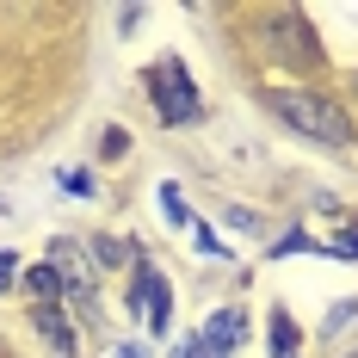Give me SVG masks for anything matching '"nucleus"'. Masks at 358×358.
I'll use <instances>...</instances> for the list:
<instances>
[{
	"label": "nucleus",
	"mask_w": 358,
	"mask_h": 358,
	"mask_svg": "<svg viewBox=\"0 0 358 358\" xmlns=\"http://www.w3.org/2000/svg\"><path fill=\"white\" fill-rule=\"evenodd\" d=\"M272 358H296V322L285 309H272Z\"/></svg>",
	"instance_id": "10"
},
{
	"label": "nucleus",
	"mask_w": 358,
	"mask_h": 358,
	"mask_svg": "<svg viewBox=\"0 0 358 358\" xmlns=\"http://www.w3.org/2000/svg\"><path fill=\"white\" fill-rule=\"evenodd\" d=\"M266 106H272V117H278L285 130L309 136V143H327V148H346V143H352V117L334 106V99H322V93H303V87H278Z\"/></svg>",
	"instance_id": "1"
},
{
	"label": "nucleus",
	"mask_w": 358,
	"mask_h": 358,
	"mask_svg": "<svg viewBox=\"0 0 358 358\" xmlns=\"http://www.w3.org/2000/svg\"><path fill=\"white\" fill-rule=\"evenodd\" d=\"M327 253H340V259H358V229H346V235H340Z\"/></svg>",
	"instance_id": "15"
},
{
	"label": "nucleus",
	"mask_w": 358,
	"mask_h": 358,
	"mask_svg": "<svg viewBox=\"0 0 358 358\" xmlns=\"http://www.w3.org/2000/svg\"><path fill=\"white\" fill-rule=\"evenodd\" d=\"M99 155H111V161H124V155H130V130H117V124H111L106 136H99Z\"/></svg>",
	"instance_id": "11"
},
{
	"label": "nucleus",
	"mask_w": 358,
	"mask_h": 358,
	"mask_svg": "<svg viewBox=\"0 0 358 358\" xmlns=\"http://www.w3.org/2000/svg\"><path fill=\"white\" fill-rule=\"evenodd\" d=\"M25 290H31L37 303H56V296H62V278H56V266H50V259H43V266H31V272H25Z\"/></svg>",
	"instance_id": "8"
},
{
	"label": "nucleus",
	"mask_w": 358,
	"mask_h": 358,
	"mask_svg": "<svg viewBox=\"0 0 358 358\" xmlns=\"http://www.w3.org/2000/svg\"><path fill=\"white\" fill-rule=\"evenodd\" d=\"M13 278H19V259H13V253H0V290H13Z\"/></svg>",
	"instance_id": "16"
},
{
	"label": "nucleus",
	"mask_w": 358,
	"mask_h": 358,
	"mask_svg": "<svg viewBox=\"0 0 358 358\" xmlns=\"http://www.w3.org/2000/svg\"><path fill=\"white\" fill-rule=\"evenodd\" d=\"M50 266H56V278H62V296H74L80 309H93V253L80 248L74 235H62V241H50Z\"/></svg>",
	"instance_id": "5"
},
{
	"label": "nucleus",
	"mask_w": 358,
	"mask_h": 358,
	"mask_svg": "<svg viewBox=\"0 0 358 358\" xmlns=\"http://www.w3.org/2000/svg\"><path fill=\"white\" fill-rule=\"evenodd\" d=\"M259 37H266V43H272V56H285V62H322L315 25H309L303 13H290V6L266 13V19H259Z\"/></svg>",
	"instance_id": "3"
},
{
	"label": "nucleus",
	"mask_w": 358,
	"mask_h": 358,
	"mask_svg": "<svg viewBox=\"0 0 358 358\" xmlns=\"http://www.w3.org/2000/svg\"><path fill=\"white\" fill-rule=\"evenodd\" d=\"M148 99H155V117L161 124H198L204 117V99H198V87H192V74H185V62L179 56H167L161 69L148 74Z\"/></svg>",
	"instance_id": "2"
},
{
	"label": "nucleus",
	"mask_w": 358,
	"mask_h": 358,
	"mask_svg": "<svg viewBox=\"0 0 358 358\" xmlns=\"http://www.w3.org/2000/svg\"><path fill=\"white\" fill-rule=\"evenodd\" d=\"M31 327L50 340V352H62V358H74V322L56 309V303H37L31 309Z\"/></svg>",
	"instance_id": "7"
},
{
	"label": "nucleus",
	"mask_w": 358,
	"mask_h": 358,
	"mask_svg": "<svg viewBox=\"0 0 358 358\" xmlns=\"http://www.w3.org/2000/svg\"><path fill=\"white\" fill-rule=\"evenodd\" d=\"M161 210H167V222H173V229H185V222H192V216H185V204H179V192H173V185H161Z\"/></svg>",
	"instance_id": "13"
},
{
	"label": "nucleus",
	"mask_w": 358,
	"mask_h": 358,
	"mask_svg": "<svg viewBox=\"0 0 358 358\" xmlns=\"http://www.w3.org/2000/svg\"><path fill=\"white\" fill-rule=\"evenodd\" d=\"M130 259H143V253L130 248V241H117V235H99L93 241V266H130Z\"/></svg>",
	"instance_id": "9"
},
{
	"label": "nucleus",
	"mask_w": 358,
	"mask_h": 358,
	"mask_svg": "<svg viewBox=\"0 0 358 358\" xmlns=\"http://www.w3.org/2000/svg\"><path fill=\"white\" fill-rule=\"evenodd\" d=\"M346 358H358V352H346Z\"/></svg>",
	"instance_id": "18"
},
{
	"label": "nucleus",
	"mask_w": 358,
	"mask_h": 358,
	"mask_svg": "<svg viewBox=\"0 0 358 358\" xmlns=\"http://www.w3.org/2000/svg\"><path fill=\"white\" fill-rule=\"evenodd\" d=\"M130 309L148 322V334L155 340H167V327H173V285L148 266V259H136V285H130Z\"/></svg>",
	"instance_id": "4"
},
{
	"label": "nucleus",
	"mask_w": 358,
	"mask_h": 358,
	"mask_svg": "<svg viewBox=\"0 0 358 358\" xmlns=\"http://www.w3.org/2000/svg\"><path fill=\"white\" fill-rule=\"evenodd\" d=\"M241 334H248V315L241 309H216L210 322L198 327V346H210V358H229L241 346Z\"/></svg>",
	"instance_id": "6"
},
{
	"label": "nucleus",
	"mask_w": 358,
	"mask_h": 358,
	"mask_svg": "<svg viewBox=\"0 0 358 358\" xmlns=\"http://www.w3.org/2000/svg\"><path fill=\"white\" fill-rule=\"evenodd\" d=\"M62 192H69V198H93V173H87V167H69V173H62Z\"/></svg>",
	"instance_id": "12"
},
{
	"label": "nucleus",
	"mask_w": 358,
	"mask_h": 358,
	"mask_svg": "<svg viewBox=\"0 0 358 358\" xmlns=\"http://www.w3.org/2000/svg\"><path fill=\"white\" fill-rule=\"evenodd\" d=\"M111 358H148V352H143V346H136V340H124V346H117V352H111Z\"/></svg>",
	"instance_id": "17"
},
{
	"label": "nucleus",
	"mask_w": 358,
	"mask_h": 358,
	"mask_svg": "<svg viewBox=\"0 0 358 358\" xmlns=\"http://www.w3.org/2000/svg\"><path fill=\"white\" fill-rule=\"evenodd\" d=\"M198 253H216V259H229V241H216L210 222H198Z\"/></svg>",
	"instance_id": "14"
}]
</instances>
